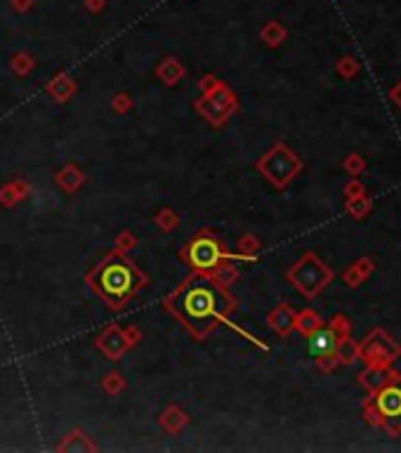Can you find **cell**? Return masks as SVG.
<instances>
[{"label":"cell","mask_w":401,"mask_h":453,"mask_svg":"<svg viewBox=\"0 0 401 453\" xmlns=\"http://www.w3.org/2000/svg\"><path fill=\"white\" fill-rule=\"evenodd\" d=\"M356 347L366 366H392L401 356V345L385 328H373L361 343H356Z\"/></svg>","instance_id":"obj_5"},{"label":"cell","mask_w":401,"mask_h":453,"mask_svg":"<svg viewBox=\"0 0 401 453\" xmlns=\"http://www.w3.org/2000/svg\"><path fill=\"white\" fill-rule=\"evenodd\" d=\"M361 194H366V186L356 177H352L350 182L345 184V199H356V196H361Z\"/></svg>","instance_id":"obj_21"},{"label":"cell","mask_w":401,"mask_h":453,"mask_svg":"<svg viewBox=\"0 0 401 453\" xmlns=\"http://www.w3.org/2000/svg\"><path fill=\"white\" fill-rule=\"evenodd\" d=\"M380 428H382L389 437H394V439H397V437L401 434V413H397V415H387V418H382V425H380Z\"/></svg>","instance_id":"obj_20"},{"label":"cell","mask_w":401,"mask_h":453,"mask_svg":"<svg viewBox=\"0 0 401 453\" xmlns=\"http://www.w3.org/2000/svg\"><path fill=\"white\" fill-rule=\"evenodd\" d=\"M258 168L271 184L283 189L302 170V161L293 149H288L286 145H276L265 158H260Z\"/></svg>","instance_id":"obj_4"},{"label":"cell","mask_w":401,"mask_h":453,"mask_svg":"<svg viewBox=\"0 0 401 453\" xmlns=\"http://www.w3.org/2000/svg\"><path fill=\"white\" fill-rule=\"evenodd\" d=\"M307 343H309V354L312 356H326V354H335V350H338V333H335L333 328H326V326H319L314 328L312 333L307 335Z\"/></svg>","instance_id":"obj_8"},{"label":"cell","mask_w":401,"mask_h":453,"mask_svg":"<svg viewBox=\"0 0 401 453\" xmlns=\"http://www.w3.org/2000/svg\"><path fill=\"white\" fill-rule=\"evenodd\" d=\"M373 269H376V262H373L371 258H359L354 265H350V267L345 269V274H342V279H345V284L350 286V289H359L363 281L368 279V276L373 274Z\"/></svg>","instance_id":"obj_10"},{"label":"cell","mask_w":401,"mask_h":453,"mask_svg":"<svg viewBox=\"0 0 401 453\" xmlns=\"http://www.w3.org/2000/svg\"><path fill=\"white\" fill-rule=\"evenodd\" d=\"M373 402H376L378 411H380L385 418L401 413V382H394V385H387V387H382V390H378L373 394Z\"/></svg>","instance_id":"obj_9"},{"label":"cell","mask_w":401,"mask_h":453,"mask_svg":"<svg viewBox=\"0 0 401 453\" xmlns=\"http://www.w3.org/2000/svg\"><path fill=\"white\" fill-rule=\"evenodd\" d=\"M88 284L109 307H123L144 286V274L125 255L111 253L95 265Z\"/></svg>","instance_id":"obj_2"},{"label":"cell","mask_w":401,"mask_h":453,"mask_svg":"<svg viewBox=\"0 0 401 453\" xmlns=\"http://www.w3.org/2000/svg\"><path fill=\"white\" fill-rule=\"evenodd\" d=\"M330 328L338 333V338H352V321L347 319V314H333V319H330Z\"/></svg>","instance_id":"obj_17"},{"label":"cell","mask_w":401,"mask_h":453,"mask_svg":"<svg viewBox=\"0 0 401 453\" xmlns=\"http://www.w3.org/2000/svg\"><path fill=\"white\" fill-rule=\"evenodd\" d=\"M262 38H265L269 45H279V42L286 38V31H283L281 24H276V21H271V24L265 26V31H262Z\"/></svg>","instance_id":"obj_18"},{"label":"cell","mask_w":401,"mask_h":453,"mask_svg":"<svg viewBox=\"0 0 401 453\" xmlns=\"http://www.w3.org/2000/svg\"><path fill=\"white\" fill-rule=\"evenodd\" d=\"M335 69H338V73L342 78H354L356 73H359V62H356L354 57H342Z\"/></svg>","instance_id":"obj_19"},{"label":"cell","mask_w":401,"mask_h":453,"mask_svg":"<svg viewBox=\"0 0 401 453\" xmlns=\"http://www.w3.org/2000/svg\"><path fill=\"white\" fill-rule=\"evenodd\" d=\"M333 269L328 265H324L319 260V255L314 253H304L291 269H288V279L295 286L297 291L302 293L304 297H317L326 286L333 281Z\"/></svg>","instance_id":"obj_3"},{"label":"cell","mask_w":401,"mask_h":453,"mask_svg":"<svg viewBox=\"0 0 401 453\" xmlns=\"http://www.w3.org/2000/svg\"><path fill=\"white\" fill-rule=\"evenodd\" d=\"M168 309L196 338H203L227 317L232 309V297L208 274H194L168 300Z\"/></svg>","instance_id":"obj_1"},{"label":"cell","mask_w":401,"mask_h":453,"mask_svg":"<svg viewBox=\"0 0 401 453\" xmlns=\"http://www.w3.org/2000/svg\"><path fill=\"white\" fill-rule=\"evenodd\" d=\"M342 168H345V173H350V177H359L363 170H366V158L361 154H350L342 161Z\"/></svg>","instance_id":"obj_16"},{"label":"cell","mask_w":401,"mask_h":453,"mask_svg":"<svg viewBox=\"0 0 401 453\" xmlns=\"http://www.w3.org/2000/svg\"><path fill=\"white\" fill-rule=\"evenodd\" d=\"M371 208H373V201L368 199V194H361V196H356V199H347V204H345V210L350 212L354 220H363V217L371 212Z\"/></svg>","instance_id":"obj_12"},{"label":"cell","mask_w":401,"mask_h":453,"mask_svg":"<svg viewBox=\"0 0 401 453\" xmlns=\"http://www.w3.org/2000/svg\"><path fill=\"white\" fill-rule=\"evenodd\" d=\"M389 97H392V102L401 109V81H397L392 88H389Z\"/></svg>","instance_id":"obj_22"},{"label":"cell","mask_w":401,"mask_h":453,"mask_svg":"<svg viewBox=\"0 0 401 453\" xmlns=\"http://www.w3.org/2000/svg\"><path fill=\"white\" fill-rule=\"evenodd\" d=\"M186 262L199 271H210L222 262L224 258V246L217 241L215 236H208V234H199L194 241L186 246L184 253Z\"/></svg>","instance_id":"obj_6"},{"label":"cell","mask_w":401,"mask_h":453,"mask_svg":"<svg viewBox=\"0 0 401 453\" xmlns=\"http://www.w3.org/2000/svg\"><path fill=\"white\" fill-rule=\"evenodd\" d=\"M359 382L368 394H376L382 387L401 382V373L394 371L392 366H366L359 373Z\"/></svg>","instance_id":"obj_7"},{"label":"cell","mask_w":401,"mask_h":453,"mask_svg":"<svg viewBox=\"0 0 401 453\" xmlns=\"http://www.w3.org/2000/svg\"><path fill=\"white\" fill-rule=\"evenodd\" d=\"M295 317H297V314L293 312L291 307L281 305V307H276L274 312L269 314V323H271V328H274L279 335H286V333H291V330L295 328Z\"/></svg>","instance_id":"obj_11"},{"label":"cell","mask_w":401,"mask_h":453,"mask_svg":"<svg viewBox=\"0 0 401 453\" xmlns=\"http://www.w3.org/2000/svg\"><path fill=\"white\" fill-rule=\"evenodd\" d=\"M319 326H324V321H321V317L314 312V309H304V312H300L295 317V328L304 335H309L314 328H319Z\"/></svg>","instance_id":"obj_13"},{"label":"cell","mask_w":401,"mask_h":453,"mask_svg":"<svg viewBox=\"0 0 401 453\" xmlns=\"http://www.w3.org/2000/svg\"><path fill=\"white\" fill-rule=\"evenodd\" d=\"M361 408H363V420H366L368 425H373V428H380L385 415H382L380 411H378L376 402H373V394H368V397L363 399Z\"/></svg>","instance_id":"obj_15"},{"label":"cell","mask_w":401,"mask_h":453,"mask_svg":"<svg viewBox=\"0 0 401 453\" xmlns=\"http://www.w3.org/2000/svg\"><path fill=\"white\" fill-rule=\"evenodd\" d=\"M335 354H338L340 366H350L352 361L359 359V347H356V343L352 338H342L340 343H338V350H335Z\"/></svg>","instance_id":"obj_14"}]
</instances>
